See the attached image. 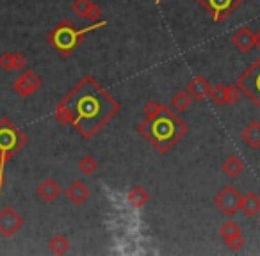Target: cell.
<instances>
[{
	"instance_id": "6da1fadb",
	"label": "cell",
	"mask_w": 260,
	"mask_h": 256,
	"mask_svg": "<svg viewBox=\"0 0 260 256\" xmlns=\"http://www.w3.org/2000/svg\"><path fill=\"white\" fill-rule=\"evenodd\" d=\"M119 112V101L91 75L80 79L55 105L59 125L73 126L84 139H93Z\"/></svg>"
},
{
	"instance_id": "7a4b0ae2",
	"label": "cell",
	"mask_w": 260,
	"mask_h": 256,
	"mask_svg": "<svg viewBox=\"0 0 260 256\" xmlns=\"http://www.w3.org/2000/svg\"><path fill=\"white\" fill-rule=\"evenodd\" d=\"M187 130L189 126L168 105H162L160 112L146 118L138 126L139 134L162 155H166L170 150H173V146L187 134Z\"/></svg>"
},
{
	"instance_id": "3957f363",
	"label": "cell",
	"mask_w": 260,
	"mask_h": 256,
	"mask_svg": "<svg viewBox=\"0 0 260 256\" xmlns=\"http://www.w3.org/2000/svg\"><path fill=\"white\" fill-rule=\"evenodd\" d=\"M105 25H107V22L100 20V22H94L91 25L80 29V27L73 25V22H70V20H62L61 23H57L50 30V34L47 36V41L57 54H61L62 57H70L79 48V45L82 43L87 34L93 32V30L102 29Z\"/></svg>"
},
{
	"instance_id": "277c9868",
	"label": "cell",
	"mask_w": 260,
	"mask_h": 256,
	"mask_svg": "<svg viewBox=\"0 0 260 256\" xmlns=\"http://www.w3.org/2000/svg\"><path fill=\"white\" fill-rule=\"evenodd\" d=\"M29 142L27 135L9 118L0 119V152H4L9 159L16 155Z\"/></svg>"
},
{
	"instance_id": "5b68a950",
	"label": "cell",
	"mask_w": 260,
	"mask_h": 256,
	"mask_svg": "<svg viewBox=\"0 0 260 256\" xmlns=\"http://www.w3.org/2000/svg\"><path fill=\"white\" fill-rule=\"evenodd\" d=\"M235 84L241 87L242 94H246L260 108V57L244 73H241Z\"/></svg>"
},
{
	"instance_id": "8992f818",
	"label": "cell",
	"mask_w": 260,
	"mask_h": 256,
	"mask_svg": "<svg viewBox=\"0 0 260 256\" xmlns=\"http://www.w3.org/2000/svg\"><path fill=\"white\" fill-rule=\"evenodd\" d=\"M198 4L212 16L214 22L223 23L242 4V0H198Z\"/></svg>"
},
{
	"instance_id": "52a82bcc",
	"label": "cell",
	"mask_w": 260,
	"mask_h": 256,
	"mask_svg": "<svg viewBox=\"0 0 260 256\" xmlns=\"http://www.w3.org/2000/svg\"><path fill=\"white\" fill-rule=\"evenodd\" d=\"M241 201L242 196L239 194V191L232 185H226L223 191H219V194L214 198V205L228 217H234L235 213L241 210Z\"/></svg>"
},
{
	"instance_id": "ba28073f",
	"label": "cell",
	"mask_w": 260,
	"mask_h": 256,
	"mask_svg": "<svg viewBox=\"0 0 260 256\" xmlns=\"http://www.w3.org/2000/svg\"><path fill=\"white\" fill-rule=\"evenodd\" d=\"M41 86H43V80L38 77V73L32 71V69H27V71H23L22 75L15 80L13 91H15L18 96L27 98V96H32L36 91H40Z\"/></svg>"
},
{
	"instance_id": "9c48e42d",
	"label": "cell",
	"mask_w": 260,
	"mask_h": 256,
	"mask_svg": "<svg viewBox=\"0 0 260 256\" xmlns=\"http://www.w3.org/2000/svg\"><path fill=\"white\" fill-rule=\"evenodd\" d=\"M23 228V219L13 206H4L0 210V235L13 237Z\"/></svg>"
},
{
	"instance_id": "30bf717a",
	"label": "cell",
	"mask_w": 260,
	"mask_h": 256,
	"mask_svg": "<svg viewBox=\"0 0 260 256\" xmlns=\"http://www.w3.org/2000/svg\"><path fill=\"white\" fill-rule=\"evenodd\" d=\"M64 196L68 198V201H72L73 205H82L91 198V191L84 181L75 180L70 184V187H66Z\"/></svg>"
},
{
	"instance_id": "8fae6325",
	"label": "cell",
	"mask_w": 260,
	"mask_h": 256,
	"mask_svg": "<svg viewBox=\"0 0 260 256\" xmlns=\"http://www.w3.org/2000/svg\"><path fill=\"white\" fill-rule=\"evenodd\" d=\"M27 66V57L20 52H6L0 55V68L4 71H22Z\"/></svg>"
},
{
	"instance_id": "7c38bea8",
	"label": "cell",
	"mask_w": 260,
	"mask_h": 256,
	"mask_svg": "<svg viewBox=\"0 0 260 256\" xmlns=\"http://www.w3.org/2000/svg\"><path fill=\"white\" fill-rule=\"evenodd\" d=\"M232 45L242 54H248L251 48H255V32H251V29H248V27H241L232 36Z\"/></svg>"
},
{
	"instance_id": "4fadbf2b",
	"label": "cell",
	"mask_w": 260,
	"mask_h": 256,
	"mask_svg": "<svg viewBox=\"0 0 260 256\" xmlns=\"http://www.w3.org/2000/svg\"><path fill=\"white\" fill-rule=\"evenodd\" d=\"M210 89H212V87H210L209 80L203 79V77H200V75H196L194 79L187 84V87H185V91L191 94L194 101L205 100V98L210 94Z\"/></svg>"
},
{
	"instance_id": "5bb4252c",
	"label": "cell",
	"mask_w": 260,
	"mask_h": 256,
	"mask_svg": "<svg viewBox=\"0 0 260 256\" xmlns=\"http://www.w3.org/2000/svg\"><path fill=\"white\" fill-rule=\"evenodd\" d=\"M36 194L40 196L45 203H54L55 199L62 194V189H61V185L54 180V178H47V180L40 184Z\"/></svg>"
},
{
	"instance_id": "9a60e30c",
	"label": "cell",
	"mask_w": 260,
	"mask_h": 256,
	"mask_svg": "<svg viewBox=\"0 0 260 256\" xmlns=\"http://www.w3.org/2000/svg\"><path fill=\"white\" fill-rule=\"evenodd\" d=\"M242 141L253 150H258L260 148V121H251L248 126H246L244 130L241 134Z\"/></svg>"
},
{
	"instance_id": "2e32d148",
	"label": "cell",
	"mask_w": 260,
	"mask_h": 256,
	"mask_svg": "<svg viewBox=\"0 0 260 256\" xmlns=\"http://www.w3.org/2000/svg\"><path fill=\"white\" fill-rule=\"evenodd\" d=\"M241 210L244 212V215L253 217L260 213V198L255 192H248V194L242 196L241 201Z\"/></svg>"
},
{
	"instance_id": "e0dca14e",
	"label": "cell",
	"mask_w": 260,
	"mask_h": 256,
	"mask_svg": "<svg viewBox=\"0 0 260 256\" xmlns=\"http://www.w3.org/2000/svg\"><path fill=\"white\" fill-rule=\"evenodd\" d=\"M126 199H128V203L134 206V208H143V206H145L146 203L150 201V194L143 187L136 185V187H132L128 191V194H126Z\"/></svg>"
},
{
	"instance_id": "ac0fdd59",
	"label": "cell",
	"mask_w": 260,
	"mask_h": 256,
	"mask_svg": "<svg viewBox=\"0 0 260 256\" xmlns=\"http://www.w3.org/2000/svg\"><path fill=\"white\" fill-rule=\"evenodd\" d=\"M221 169H223V173L226 174L228 178H237L239 174L244 171V162H242L237 155H232L224 160L223 166H221Z\"/></svg>"
},
{
	"instance_id": "d6986e66",
	"label": "cell",
	"mask_w": 260,
	"mask_h": 256,
	"mask_svg": "<svg viewBox=\"0 0 260 256\" xmlns=\"http://www.w3.org/2000/svg\"><path fill=\"white\" fill-rule=\"evenodd\" d=\"M192 96L187 93V91H177L171 98V108L177 112H185L192 103Z\"/></svg>"
},
{
	"instance_id": "ffe728a7",
	"label": "cell",
	"mask_w": 260,
	"mask_h": 256,
	"mask_svg": "<svg viewBox=\"0 0 260 256\" xmlns=\"http://www.w3.org/2000/svg\"><path fill=\"white\" fill-rule=\"evenodd\" d=\"M48 249H50L54 254H64L70 249V240L64 235H55V237L48 242Z\"/></svg>"
},
{
	"instance_id": "44dd1931",
	"label": "cell",
	"mask_w": 260,
	"mask_h": 256,
	"mask_svg": "<svg viewBox=\"0 0 260 256\" xmlns=\"http://www.w3.org/2000/svg\"><path fill=\"white\" fill-rule=\"evenodd\" d=\"M210 101L217 107H223V105H228L226 103V86L224 84H217L210 89V94H209Z\"/></svg>"
},
{
	"instance_id": "7402d4cb",
	"label": "cell",
	"mask_w": 260,
	"mask_h": 256,
	"mask_svg": "<svg viewBox=\"0 0 260 256\" xmlns=\"http://www.w3.org/2000/svg\"><path fill=\"white\" fill-rule=\"evenodd\" d=\"M96 169H98V162L91 155H86L84 159H80V162H79L80 173H84L86 176H91V174L96 173Z\"/></svg>"
},
{
	"instance_id": "603a6c76",
	"label": "cell",
	"mask_w": 260,
	"mask_h": 256,
	"mask_svg": "<svg viewBox=\"0 0 260 256\" xmlns=\"http://www.w3.org/2000/svg\"><path fill=\"white\" fill-rule=\"evenodd\" d=\"M219 235L223 237V240H228V238L235 237V235H241V226H239L235 221H226V223L221 226Z\"/></svg>"
},
{
	"instance_id": "cb8c5ba5",
	"label": "cell",
	"mask_w": 260,
	"mask_h": 256,
	"mask_svg": "<svg viewBox=\"0 0 260 256\" xmlns=\"http://www.w3.org/2000/svg\"><path fill=\"white\" fill-rule=\"evenodd\" d=\"M91 6H93L91 0H75V2L72 4V9H73V13H77V15L80 16V18H86Z\"/></svg>"
},
{
	"instance_id": "d4e9b609",
	"label": "cell",
	"mask_w": 260,
	"mask_h": 256,
	"mask_svg": "<svg viewBox=\"0 0 260 256\" xmlns=\"http://www.w3.org/2000/svg\"><path fill=\"white\" fill-rule=\"evenodd\" d=\"M241 87L237 86V84H232V86H226V103L230 105H235L239 100H241Z\"/></svg>"
},
{
	"instance_id": "484cf974",
	"label": "cell",
	"mask_w": 260,
	"mask_h": 256,
	"mask_svg": "<svg viewBox=\"0 0 260 256\" xmlns=\"http://www.w3.org/2000/svg\"><path fill=\"white\" fill-rule=\"evenodd\" d=\"M224 242H226V245H228V249H230V251H239V249L244 245V238H242V233L241 235H235V237L228 238V240H224Z\"/></svg>"
},
{
	"instance_id": "4316f807",
	"label": "cell",
	"mask_w": 260,
	"mask_h": 256,
	"mask_svg": "<svg viewBox=\"0 0 260 256\" xmlns=\"http://www.w3.org/2000/svg\"><path fill=\"white\" fill-rule=\"evenodd\" d=\"M160 108H162V103H159V101H148L145 105V108H143V112H145L146 118H150V116H155L157 112H160Z\"/></svg>"
},
{
	"instance_id": "83f0119b",
	"label": "cell",
	"mask_w": 260,
	"mask_h": 256,
	"mask_svg": "<svg viewBox=\"0 0 260 256\" xmlns=\"http://www.w3.org/2000/svg\"><path fill=\"white\" fill-rule=\"evenodd\" d=\"M86 18L89 20L91 23H94V22H100V18H102V9L98 8V6L94 4V2H93V6H91V8H89V11H87Z\"/></svg>"
},
{
	"instance_id": "f1b7e54d",
	"label": "cell",
	"mask_w": 260,
	"mask_h": 256,
	"mask_svg": "<svg viewBox=\"0 0 260 256\" xmlns=\"http://www.w3.org/2000/svg\"><path fill=\"white\" fill-rule=\"evenodd\" d=\"M9 160H11V159H9V157L6 155L4 152H0V171H2V173L6 171V164H8Z\"/></svg>"
},
{
	"instance_id": "f546056e",
	"label": "cell",
	"mask_w": 260,
	"mask_h": 256,
	"mask_svg": "<svg viewBox=\"0 0 260 256\" xmlns=\"http://www.w3.org/2000/svg\"><path fill=\"white\" fill-rule=\"evenodd\" d=\"M255 47H256V48H258V50H260V29H258V30H256V32H255Z\"/></svg>"
},
{
	"instance_id": "4dcf8cb0",
	"label": "cell",
	"mask_w": 260,
	"mask_h": 256,
	"mask_svg": "<svg viewBox=\"0 0 260 256\" xmlns=\"http://www.w3.org/2000/svg\"><path fill=\"white\" fill-rule=\"evenodd\" d=\"M4 181H6L4 173H2V171H0V198H2V187H4Z\"/></svg>"
},
{
	"instance_id": "1f68e13d",
	"label": "cell",
	"mask_w": 260,
	"mask_h": 256,
	"mask_svg": "<svg viewBox=\"0 0 260 256\" xmlns=\"http://www.w3.org/2000/svg\"><path fill=\"white\" fill-rule=\"evenodd\" d=\"M160 2H162V0H155V4H160Z\"/></svg>"
}]
</instances>
